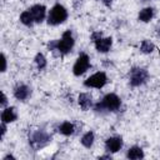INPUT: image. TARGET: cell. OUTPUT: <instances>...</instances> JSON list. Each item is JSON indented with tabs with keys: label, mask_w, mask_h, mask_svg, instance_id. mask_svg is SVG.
I'll use <instances>...</instances> for the list:
<instances>
[{
	"label": "cell",
	"mask_w": 160,
	"mask_h": 160,
	"mask_svg": "<svg viewBox=\"0 0 160 160\" xmlns=\"http://www.w3.org/2000/svg\"><path fill=\"white\" fill-rule=\"evenodd\" d=\"M78 102L82 110H89L92 106V99L88 92H81L78 98Z\"/></svg>",
	"instance_id": "13"
},
{
	"label": "cell",
	"mask_w": 160,
	"mask_h": 160,
	"mask_svg": "<svg viewBox=\"0 0 160 160\" xmlns=\"http://www.w3.org/2000/svg\"><path fill=\"white\" fill-rule=\"evenodd\" d=\"M16 119H18V114H16L15 108L9 106V108H5L2 110V112H1V121L2 122L10 124V122H14Z\"/></svg>",
	"instance_id": "12"
},
{
	"label": "cell",
	"mask_w": 160,
	"mask_h": 160,
	"mask_svg": "<svg viewBox=\"0 0 160 160\" xmlns=\"http://www.w3.org/2000/svg\"><path fill=\"white\" fill-rule=\"evenodd\" d=\"M101 2H102L105 6H111V2H112V0H101Z\"/></svg>",
	"instance_id": "25"
},
{
	"label": "cell",
	"mask_w": 160,
	"mask_h": 160,
	"mask_svg": "<svg viewBox=\"0 0 160 160\" xmlns=\"http://www.w3.org/2000/svg\"><path fill=\"white\" fill-rule=\"evenodd\" d=\"M94 44H95V49L99 51V52H108L109 50H110V48H111V45H112V39L111 38H100V39H98L96 41H94Z\"/></svg>",
	"instance_id": "11"
},
{
	"label": "cell",
	"mask_w": 160,
	"mask_h": 160,
	"mask_svg": "<svg viewBox=\"0 0 160 160\" xmlns=\"http://www.w3.org/2000/svg\"><path fill=\"white\" fill-rule=\"evenodd\" d=\"M89 68H90V59H89L88 54L81 52L78 56V59H76V61L72 66V72H74L75 76H80L84 72H86Z\"/></svg>",
	"instance_id": "7"
},
{
	"label": "cell",
	"mask_w": 160,
	"mask_h": 160,
	"mask_svg": "<svg viewBox=\"0 0 160 160\" xmlns=\"http://www.w3.org/2000/svg\"><path fill=\"white\" fill-rule=\"evenodd\" d=\"M0 129H1V138H2V136L5 135V132H6V122H2V121H1Z\"/></svg>",
	"instance_id": "24"
},
{
	"label": "cell",
	"mask_w": 160,
	"mask_h": 160,
	"mask_svg": "<svg viewBox=\"0 0 160 160\" xmlns=\"http://www.w3.org/2000/svg\"><path fill=\"white\" fill-rule=\"evenodd\" d=\"M140 50L144 54H151L155 50V45L150 40H142L140 44Z\"/></svg>",
	"instance_id": "19"
},
{
	"label": "cell",
	"mask_w": 160,
	"mask_h": 160,
	"mask_svg": "<svg viewBox=\"0 0 160 160\" xmlns=\"http://www.w3.org/2000/svg\"><path fill=\"white\" fill-rule=\"evenodd\" d=\"M158 31H159V34H160V29H159V30H158Z\"/></svg>",
	"instance_id": "27"
},
{
	"label": "cell",
	"mask_w": 160,
	"mask_h": 160,
	"mask_svg": "<svg viewBox=\"0 0 160 160\" xmlns=\"http://www.w3.org/2000/svg\"><path fill=\"white\" fill-rule=\"evenodd\" d=\"M122 148V139L120 136H111L105 141V149L109 152H118Z\"/></svg>",
	"instance_id": "8"
},
{
	"label": "cell",
	"mask_w": 160,
	"mask_h": 160,
	"mask_svg": "<svg viewBox=\"0 0 160 160\" xmlns=\"http://www.w3.org/2000/svg\"><path fill=\"white\" fill-rule=\"evenodd\" d=\"M34 61H35V64H36V66H38V69H39V70H42V69H45V68H46L48 61H46V58H45L41 52H38V54L35 55Z\"/></svg>",
	"instance_id": "20"
},
{
	"label": "cell",
	"mask_w": 160,
	"mask_h": 160,
	"mask_svg": "<svg viewBox=\"0 0 160 160\" xmlns=\"http://www.w3.org/2000/svg\"><path fill=\"white\" fill-rule=\"evenodd\" d=\"M121 106V100L120 98L116 95V94H106L101 101H99L96 105H95V110L96 111H116L119 110Z\"/></svg>",
	"instance_id": "2"
},
{
	"label": "cell",
	"mask_w": 160,
	"mask_h": 160,
	"mask_svg": "<svg viewBox=\"0 0 160 160\" xmlns=\"http://www.w3.org/2000/svg\"><path fill=\"white\" fill-rule=\"evenodd\" d=\"M148 78H149V72L142 68H132L129 72V81L130 85L134 88L145 84Z\"/></svg>",
	"instance_id": "4"
},
{
	"label": "cell",
	"mask_w": 160,
	"mask_h": 160,
	"mask_svg": "<svg viewBox=\"0 0 160 160\" xmlns=\"http://www.w3.org/2000/svg\"><path fill=\"white\" fill-rule=\"evenodd\" d=\"M20 22L24 24L25 26H32V25H34L35 20H34V18H32L30 10L22 11V12L20 14Z\"/></svg>",
	"instance_id": "18"
},
{
	"label": "cell",
	"mask_w": 160,
	"mask_h": 160,
	"mask_svg": "<svg viewBox=\"0 0 160 160\" xmlns=\"http://www.w3.org/2000/svg\"><path fill=\"white\" fill-rule=\"evenodd\" d=\"M2 159H4V160H8V159H15V158H14L11 154H8V155H5Z\"/></svg>",
	"instance_id": "26"
},
{
	"label": "cell",
	"mask_w": 160,
	"mask_h": 160,
	"mask_svg": "<svg viewBox=\"0 0 160 160\" xmlns=\"http://www.w3.org/2000/svg\"><path fill=\"white\" fill-rule=\"evenodd\" d=\"M108 82V76L104 71H98L95 74H92L91 76H89L85 81L84 85L86 88H94V89H101L106 85Z\"/></svg>",
	"instance_id": "5"
},
{
	"label": "cell",
	"mask_w": 160,
	"mask_h": 160,
	"mask_svg": "<svg viewBox=\"0 0 160 160\" xmlns=\"http://www.w3.org/2000/svg\"><path fill=\"white\" fill-rule=\"evenodd\" d=\"M30 95H31V89L25 84H19L14 89V96L20 101H24V100L29 99Z\"/></svg>",
	"instance_id": "10"
},
{
	"label": "cell",
	"mask_w": 160,
	"mask_h": 160,
	"mask_svg": "<svg viewBox=\"0 0 160 160\" xmlns=\"http://www.w3.org/2000/svg\"><path fill=\"white\" fill-rule=\"evenodd\" d=\"M74 130H75L74 124H71L70 121H64V122H61L60 126H59V132L62 134V135H65V136L72 135V134H74Z\"/></svg>",
	"instance_id": "16"
},
{
	"label": "cell",
	"mask_w": 160,
	"mask_h": 160,
	"mask_svg": "<svg viewBox=\"0 0 160 160\" xmlns=\"http://www.w3.org/2000/svg\"><path fill=\"white\" fill-rule=\"evenodd\" d=\"M29 10H30V12H31V15H32L35 22L40 24V22L45 19V15H46V8H45L44 5H41V4H35V5H32Z\"/></svg>",
	"instance_id": "9"
},
{
	"label": "cell",
	"mask_w": 160,
	"mask_h": 160,
	"mask_svg": "<svg viewBox=\"0 0 160 160\" xmlns=\"http://www.w3.org/2000/svg\"><path fill=\"white\" fill-rule=\"evenodd\" d=\"M94 140H95V134L90 130V131L85 132V134L81 136L80 142H81V145H82V146H85V148L90 149V148L92 146V144H94Z\"/></svg>",
	"instance_id": "17"
},
{
	"label": "cell",
	"mask_w": 160,
	"mask_h": 160,
	"mask_svg": "<svg viewBox=\"0 0 160 160\" xmlns=\"http://www.w3.org/2000/svg\"><path fill=\"white\" fill-rule=\"evenodd\" d=\"M68 19V10L60 5V4H55L50 10H49V14H48V24L49 25H60L62 24L65 20Z\"/></svg>",
	"instance_id": "3"
},
{
	"label": "cell",
	"mask_w": 160,
	"mask_h": 160,
	"mask_svg": "<svg viewBox=\"0 0 160 160\" xmlns=\"http://www.w3.org/2000/svg\"><path fill=\"white\" fill-rule=\"evenodd\" d=\"M6 102H8V98H6V95H5L4 92H1V101H0V105H1V108H5Z\"/></svg>",
	"instance_id": "23"
},
{
	"label": "cell",
	"mask_w": 160,
	"mask_h": 160,
	"mask_svg": "<svg viewBox=\"0 0 160 160\" xmlns=\"http://www.w3.org/2000/svg\"><path fill=\"white\" fill-rule=\"evenodd\" d=\"M152 18H154V9L152 8H144L140 10V12L138 15L139 21H142V22H149Z\"/></svg>",
	"instance_id": "15"
},
{
	"label": "cell",
	"mask_w": 160,
	"mask_h": 160,
	"mask_svg": "<svg viewBox=\"0 0 160 160\" xmlns=\"http://www.w3.org/2000/svg\"><path fill=\"white\" fill-rule=\"evenodd\" d=\"M144 156H145L144 151L140 146H131L126 152V158L130 159V160H140Z\"/></svg>",
	"instance_id": "14"
},
{
	"label": "cell",
	"mask_w": 160,
	"mask_h": 160,
	"mask_svg": "<svg viewBox=\"0 0 160 160\" xmlns=\"http://www.w3.org/2000/svg\"><path fill=\"white\" fill-rule=\"evenodd\" d=\"M51 141V136L44 131V130H38L32 134V136L30 138V145L35 149H40L44 148L45 145H48Z\"/></svg>",
	"instance_id": "6"
},
{
	"label": "cell",
	"mask_w": 160,
	"mask_h": 160,
	"mask_svg": "<svg viewBox=\"0 0 160 160\" xmlns=\"http://www.w3.org/2000/svg\"><path fill=\"white\" fill-rule=\"evenodd\" d=\"M75 40L72 38V34L70 30H66L60 40H52L48 44V49L52 52L58 51V55H66L68 52L71 51V49L74 48Z\"/></svg>",
	"instance_id": "1"
},
{
	"label": "cell",
	"mask_w": 160,
	"mask_h": 160,
	"mask_svg": "<svg viewBox=\"0 0 160 160\" xmlns=\"http://www.w3.org/2000/svg\"><path fill=\"white\" fill-rule=\"evenodd\" d=\"M1 62H2L1 72H5V71H6V66H8V61H6V56H5L4 54H1Z\"/></svg>",
	"instance_id": "21"
},
{
	"label": "cell",
	"mask_w": 160,
	"mask_h": 160,
	"mask_svg": "<svg viewBox=\"0 0 160 160\" xmlns=\"http://www.w3.org/2000/svg\"><path fill=\"white\" fill-rule=\"evenodd\" d=\"M101 38V32L100 31H94L92 34H91V40L92 41H96L98 39H100Z\"/></svg>",
	"instance_id": "22"
}]
</instances>
